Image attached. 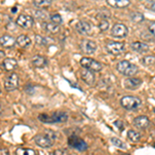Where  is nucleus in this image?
Wrapping results in <instances>:
<instances>
[{"label": "nucleus", "instance_id": "nucleus-10", "mask_svg": "<svg viewBox=\"0 0 155 155\" xmlns=\"http://www.w3.org/2000/svg\"><path fill=\"white\" fill-rule=\"evenodd\" d=\"M16 24L23 29H30V28H32V26H33L34 20L31 16H29V15L23 14V15H20L18 18H17Z\"/></svg>", "mask_w": 155, "mask_h": 155}, {"label": "nucleus", "instance_id": "nucleus-28", "mask_svg": "<svg viewBox=\"0 0 155 155\" xmlns=\"http://www.w3.org/2000/svg\"><path fill=\"white\" fill-rule=\"evenodd\" d=\"M142 63L144 65L148 66L151 65V64L155 63V56H152V55H148V56H145L143 59H142Z\"/></svg>", "mask_w": 155, "mask_h": 155}, {"label": "nucleus", "instance_id": "nucleus-9", "mask_svg": "<svg viewBox=\"0 0 155 155\" xmlns=\"http://www.w3.org/2000/svg\"><path fill=\"white\" fill-rule=\"evenodd\" d=\"M111 34L113 37H117V38H123V37L127 36L128 34V28L126 25L122 23H117L113 26L111 30Z\"/></svg>", "mask_w": 155, "mask_h": 155}, {"label": "nucleus", "instance_id": "nucleus-40", "mask_svg": "<svg viewBox=\"0 0 155 155\" xmlns=\"http://www.w3.org/2000/svg\"><path fill=\"white\" fill-rule=\"evenodd\" d=\"M153 112H154V113H155V107H153Z\"/></svg>", "mask_w": 155, "mask_h": 155}, {"label": "nucleus", "instance_id": "nucleus-29", "mask_svg": "<svg viewBox=\"0 0 155 155\" xmlns=\"http://www.w3.org/2000/svg\"><path fill=\"white\" fill-rule=\"evenodd\" d=\"M50 20H51L53 23L57 24V25H61L62 22H63V20H62V17L60 16V14H52L51 16H50Z\"/></svg>", "mask_w": 155, "mask_h": 155}, {"label": "nucleus", "instance_id": "nucleus-23", "mask_svg": "<svg viewBox=\"0 0 155 155\" xmlns=\"http://www.w3.org/2000/svg\"><path fill=\"white\" fill-rule=\"evenodd\" d=\"M127 137H128V139L130 140L131 142H134V143H137V142H139L140 140H141V134H140V132H137V130H134V129L128 130Z\"/></svg>", "mask_w": 155, "mask_h": 155}, {"label": "nucleus", "instance_id": "nucleus-22", "mask_svg": "<svg viewBox=\"0 0 155 155\" xmlns=\"http://www.w3.org/2000/svg\"><path fill=\"white\" fill-rule=\"evenodd\" d=\"M17 45L20 47V48H23V49H26L30 47V45H31V39H30V37L28 35H26V34H21V35L18 36V38H17Z\"/></svg>", "mask_w": 155, "mask_h": 155}, {"label": "nucleus", "instance_id": "nucleus-41", "mask_svg": "<svg viewBox=\"0 0 155 155\" xmlns=\"http://www.w3.org/2000/svg\"><path fill=\"white\" fill-rule=\"evenodd\" d=\"M154 124H155V119H154Z\"/></svg>", "mask_w": 155, "mask_h": 155}, {"label": "nucleus", "instance_id": "nucleus-25", "mask_svg": "<svg viewBox=\"0 0 155 155\" xmlns=\"http://www.w3.org/2000/svg\"><path fill=\"white\" fill-rule=\"evenodd\" d=\"M130 20L134 22V23H142V22L145 20V17L143 14H141V12H131Z\"/></svg>", "mask_w": 155, "mask_h": 155}, {"label": "nucleus", "instance_id": "nucleus-8", "mask_svg": "<svg viewBox=\"0 0 155 155\" xmlns=\"http://www.w3.org/2000/svg\"><path fill=\"white\" fill-rule=\"evenodd\" d=\"M19 87V76L16 72H12L4 81V89L11 92L16 90Z\"/></svg>", "mask_w": 155, "mask_h": 155}, {"label": "nucleus", "instance_id": "nucleus-6", "mask_svg": "<svg viewBox=\"0 0 155 155\" xmlns=\"http://www.w3.org/2000/svg\"><path fill=\"white\" fill-rule=\"evenodd\" d=\"M106 49L107 51V53L114 55V56H118V55H121L125 50V47H124L123 42L120 41H110L107 44Z\"/></svg>", "mask_w": 155, "mask_h": 155}, {"label": "nucleus", "instance_id": "nucleus-18", "mask_svg": "<svg viewBox=\"0 0 155 155\" xmlns=\"http://www.w3.org/2000/svg\"><path fill=\"white\" fill-rule=\"evenodd\" d=\"M47 59L46 57L41 56V55H35V56L32 57L31 63L35 68H44L47 65Z\"/></svg>", "mask_w": 155, "mask_h": 155}, {"label": "nucleus", "instance_id": "nucleus-38", "mask_svg": "<svg viewBox=\"0 0 155 155\" xmlns=\"http://www.w3.org/2000/svg\"><path fill=\"white\" fill-rule=\"evenodd\" d=\"M0 54H1V57H3V55H5V54L3 53V51H1V52H0Z\"/></svg>", "mask_w": 155, "mask_h": 155}, {"label": "nucleus", "instance_id": "nucleus-36", "mask_svg": "<svg viewBox=\"0 0 155 155\" xmlns=\"http://www.w3.org/2000/svg\"><path fill=\"white\" fill-rule=\"evenodd\" d=\"M0 153H1L2 155H6V154H9V151L7 149H3V148H2L1 150H0Z\"/></svg>", "mask_w": 155, "mask_h": 155}, {"label": "nucleus", "instance_id": "nucleus-15", "mask_svg": "<svg viewBox=\"0 0 155 155\" xmlns=\"http://www.w3.org/2000/svg\"><path fill=\"white\" fill-rule=\"evenodd\" d=\"M134 125L140 129H146L150 125V120L147 116H137L134 120Z\"/></svg>", "mask_w": 155, "mask_h": 155}, {"label": "nucleus", "instance_id": "nucleus-34", "mask_svg": "<svg viewBox=\"0 0 155 155\" xmlns=\"http://www.w3.org/2000/svg\"><path fill=\"white\" fill-rule=\"evenodd\" d=\"M45 134H47V136H48L50 139H52L53 140V141H55V140H56V134H55L54 131H52V130H47L46 132H45Z\"/></svg>", "mask_w": 155, "mask_h": 155}, {"label": "nucleus", "instance_id": "nucleus-27", "mask_svg": "<svg viewBox=\"0 0 155 155\" xmlns=\"http://www.w3.org/2000/svg\"><path fill=\"white\" fill-rule=\"evenodd\" d=\"M111 143L113 144L114 146H116L117 148L123 149V150L126 149L125 144H124L123 142H122L120 139H118V137H111Z\"/></svg>", "mask_w": 155, "mask_h": 155}, {"label": "nucleus", "instance_id": "nucleus-32", "mask_svg": "<svg viewBox=\"0 0 155 155\" xmlns=\"http://www.w3.org/2000/svg\"><path fill=\"white\" fill-rule=\"evenodd\" d=\"M35 18L37 20H39V21H45V20H47V18H48V15H47V12L42 11H37L35 12Z\"/></svg>", "mask_w": 155, "mask_h": 155}, {"label": "nucleus", "instance_id": "nucleus-3", "mask_svg": "<svg viewBox=\"0 0 155 155\" xmlns=\"http://www.w3.org/2000/svg\"><path fill=\"white\" fill-rule=\"evenodd\" d=\"M120 104L127 111H134L142 104V101L137 96L125 95L120 99Z\"/></svg>", "mask_w": 155, "mask_h": 155}, {"label": "nucleus", "instance_id": "nucleus-16", "mask_svg": "<svg viewBox=\"0 0 155 155\" xmlns=\"http://www.w3.org/2000/svg\"><path fill=\"white\" fill-rule=\"evenodd\" d=\"M18 67V62L14 58H5L2 61V68L5 71H14Z\"/></svg>", "mask_w": 155, "mask_h": 155}, {"label": "nucleus", "instance_id": "nucleus-37", "mask_svg": "<svg viewBox=\"0 0 155 155\" xmlns=\"http://www.w3.org/2000/svg\"><path fill=\"white\" fill-rule=\"evenodd\" d=\"M151 9H152V11H154V12H155V2H154L153 4H152V6H151Z\"/></svg>", "mask_w": 155, "mask_h": 155}, {"label": "nucleus", "instance_id": "nucleus-24", "mask_svg": "<svg viewBox=\"0 0 155 155\" xmlns=\"http://www.w3.org/2000/svg\"><path fill=\"white\" fill-rule=\"evenodd\" d=\"M52 0H33V5L37 8H45L51 5Z\"/></svg>", "mask_w": 155, "mask_h": 155}, {"label": "nucleus", "instance_id": "nucleus-19", "mask_svg": "<svg viewBox=\"0 0 155 155\" xmlns=\"http://www.w3.org/2000/svg\"><path fill=\"white\" fill-rule=\"evenodd\" d=\"M107 3L113 8H125L130 5L129 0H107Z\"/></svg>", "mask_w": 155, "mask_h": 155}, {"label": "nucleus", "instance_id": "nucleus-35", "mask_svg": "<svg viewBox=\"0 0 155 155\" xmlns=\"http://www.w3.org/2000/svg\"><path fill=\"white\" fill-rule=\"evenodd\" d=\"M53 154H67V150L65 149H57L53 152Z\"/></svg>", "mask_w": 155, "mask_h": 155}, {"label": "nucleus", "instance_id": "nucleus-12", "mask_svg": "<svg viewBox=\"0 0 155 155\" xmlns=\"http://www.w3.org/2000/svg\"><path fill=\"white\" fill-rule=\"evenodd\" d=\"M81 78L84 81V83H86L89 86H92L95 83V74H94V71H90V69L83 67V69L81 71Z\"/></svg>", "mask_w": 155, "mask_h": 155}, {"label": "nucleus", "instance_id": "nucleus-39", "mask_svg": "<svg viewBox=\"0 0 155 155\" xmlns=\"http://www.w3.org/2000/svg\"><path fill=\"white\" fill-rule=\"evenodd\" d=\"M147 1H149V2H152V3H154V2H155V0H147Z\"/></svg>", "mask_w": 155, "mask_h": 155}, {"label": "nucleus", "instance_id": "nucleus-1", "mask_svg": "<svg viewBox=\"0 0 155 155\" xmlns=\"http://www.w3.org/2000/svg\"><path fill=\"white\" fill-rule=\"evenodd\" d=\"M38 119L44 123H64L68 120V115L65 112H54L53 114H41Z\"/></svg>", "mask_w": 155, "mask_h": 155}, {"label": "nucleus", "instance_id": "nucleus-7", "mask_svg": "<svg viewBox=\"0 0 155 155\" xmlns=\"http://www.w3.org/2000/svg\"><path fill=\"white\" fill-rule=\"evenodd\" d=\"M80 50L86 55H92L95 53V51L97 50V45L95 44V41H90V39H82L80 42Z\"/></svg>", "mask_w": 155, "mask_h": 155}, {"label": "nucleus", "instance_id": "nucleus-2", "mask_svg": "<svg viewBox=\"0 0 155 155\" xmlns=\"http://www.w3.org/2000/svg\"><path fill=\"white\" fill-rule=\"evenodd\" d=\"M117 71L125 77H132L137 74L139 68L136 64L129 62L128 60H122L117 64Z\"/></svg>", "mask_w": 155, "mask_h": 155}, {"label": "nucleus", "instance_id": "nucleus-5", "mask_svg": "<svg viewBox=\"0 0 155 155\" xmlns=\"http://www.w3.org/2000/svg\"><path fill=\"white\" fill-rule=\"evenodd\" d=\"M80 64H81V66L84 67V68L90 69V71H92L94 72H98L102 69L101 63H99L95 59L90 58V57H83V58L80 60Z\"/></svg>", "mask_w": 155, "mask_h": 155}, {"label": "nucleus", "instance_id": "nucleus-20", "mask_svg": "<svg viewBox=\"0 0 155 155\" xmlns=\"http://www.w3.org/2000/svg\"><path fill=\"white\" fill-rule=\"evenodd\" d=\"M131 49L134 50L137 53H141V54H145L149 51V47L147 44L142 41H134L131 44Z\"/></svg>", "mask_w": 155, "mask_h": 155}, {"label": "nucleus", "instance_id": "nucleus-30", "mask_svg": "<svg viewBox=\"0 0 155 155\" xmlns=\"http://www.w3.org/2000/svg\"><path fill=\"white\" fill-rule=\"evenodd\" d=\"M35 42L38 46H47L49 44L48 37H42L41 35H35Z\"/></svg>", "mask_w": 155, "mask_h": 155}, {"label": "nucleus", "instance_id": "nucleus-33", "mask_svg": "<svg viewBox=\"0 0 155 155\" xmlns=\"http://www.w3.org/2000/svg\"><path fill=\"white\" fill-rule=\"evenodd\" d=\"M148 29H149V32H150V33H151L153 36H155V21H154V22H152V23L149 25Z\"/></svg>", "mask_w": 155, "mask_h": 155}, {"label": "nucleus", "instance_id": "nucleus-13", "mask_svg": "<svg viewBox=\"0 0 155 155\" xmlns=\"http://www.w3.org/2000/svg\"><path fill=\"white\" fill-rule=\"evenodd\" d=\"M142 85V80L139 78L127 77V79L124 81V87L128 90H136Z\"/></svg>", "mask_w": 155, "mask_h": 155}, {"label": "nucleus", "instance_id": "nucleus-11", "mask_svg": "<svg viewBox=\"0 0 155 155\" xmlns=\"http://www.w3.org/2000/svg\"><path fill=\"white\" fill-rule=\"evenodd\" d=\"M34 142L37 146H39L41 148H51L53 146L54 141L52 139L47 136L46 134H37V136L34 137Z\"/></svg>", "mask_w": 155, "mask_h": 155}, {"label": "nucleus", "instance_id": "nucleus-14", "mask_svg": "<svg viewBox=\"0 0 155 155\" xmlns=\"http://www.w3.org/2000/svg\"><path fill=\"white\" fill-rule=\"evenodd\" d=\"M77 31L79 32L80 34H83V35H90L91 34V25L90 23L86 21H80L77 23Z\"/></svg>", "mask_w": 155, "mask_h": 155}, {"label": "nucleus", "instance_id": "nucleus-21", "mask_svg": "<svg viewBox=\"0 0 155 155\" xmlns=\"http://www.w3.org/2000/svg\"><path fill=\"white\" fill-rule=\"evenodd\" d=\"M42 26H44L45 31L49 32V33H52V34L58 33L59 29H60V25L55 24L52 21H50V22H47V21L44 22V25H42Z\"/></svg>", "mask_w": 155, "mask_h": 155}, {"label": "nucleus", "instance_id": "nucleus-26", "mask_svg": "<svg viewBox=\"0 0 155 155\" xmlns=\"http://www.w3.org/2000/svg\"><path fill=\"white\" fill-rule=\"evenodd\" d=\"M16 154L18 155H34L35 151L29 148H18L16 150Z\"/></svg>", "mask_w": 155, "mask_h": 155}, {"label": "nucleus", "instance_id": "nucleus-31", "mask_svg": "<svg viewBox=\"0 0 155 155\" xmlns=\"http://www.w3.org/2000/svg\"><path fill=\"white\" fill-rule=\"evenodd\" d=\"M109 27H110V23L106 19L101 20V22L98 23V28L101 31H107V30L109 29Z\"/></svg>", "mask_w": 155, "mask_h": 155}, {"label": "nucleus", "instance_id": "nucleus-4", "mask_svg": "<svg viewBox=\"0 0 155 155\" xmlns=\"http://www.w3.org/2000/svg\"><path fill=\"white\" fill-rule=\"evenodd\" d=\"M67 143H68V146L71 148L80 152H84L88 149V145H87L86 142L78 136H71L67 140Z\"/></svg>", "mask_w": 155, "mask_h": 155}, {"label": "nucleus", "instance_id": "nucleus-17", "mask_svg": "<svg viewBox=\"0 0 155 155\" xmlns=\"http://www.w3.org/2000/svg\"><path fill=\"white\" fill-rule=\"evenodd\" d=\"M0 44H1V47H4V48H14L15 45L17 44V39L11 35L4 34L0 38Z\"/></svg>", "mask_w": 155, "mask_h": 155}]
</instances>
